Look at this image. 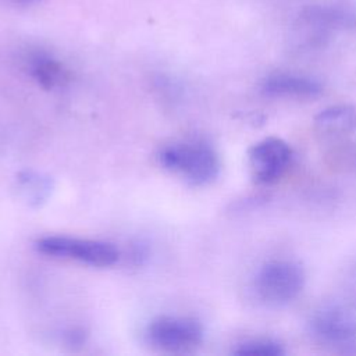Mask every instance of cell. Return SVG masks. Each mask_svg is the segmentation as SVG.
Listing matches in <instances>:
<instances>
[{
    "label": "cell",
    "instance_id": "obj_1",
    "mask_svg": "<svg viewBox=\"0 0 356 356\" xmlns=\"http://www.w3.org/2000/svg\"><path fill=\"white\" fill-rule=\"evenodd\" d=\"M157 159L163 168L196 186L214 182L221 170L214 147L200 139L171 142L159 150Z\"/></svg>",
    "mask_w": 356,
    "mask_h": 356
},
{
    "label": "cell",
    "instance_id": "obj_2",
    "mask_svg": "<svg viewBox=\"0 0 356 356\" xmlns=\"http://www.w3.org/2000/svg\"><path fill=\"white\" fill-rule=\"evenodd\" d=\"M356 29V1L331 0L300 10L295 21L296 38L307 46L321 44L341 31Z\"/></svg>",
    "mask_w": 356,
    "mask_h": 356
},
{
    "label": "cell",
    "instance_id": "obj_3",
    "mask_svg": "<svg viewBox=\"0 0 356 356\" xmlns=\"http://www.w3.org/2000/svg\"><path fill=\"white\" fill-rule=\"evenodd\" d=\"M305 281L306 275L299 263L285 259L270 260L257 270L253 291L261 303L280 307L299 296Z\"/></svg>",
    "mask_w": 356,
    "mask_h": 356
},
{
    "label": "cell",
    "instance_id": "obj_4",
    "mask_svg": "<svg viewBox=\"0 0 356 356\" xmlns=\"http://www.w3.org/2000/svg\"><path fill=\"white\" fill-rule=\"evenodd\" d=\"M35 246L46 256L74 260L92 267H110L120 259V250L104 241L50 235L38 239Z\"/></svg>",
    "mask_w": 356,
    "mask_h": 356
},
{
    "label": "cell",
    "instance_id": "obj_5",
    "mask_svg": "<svg viewBox=\"0 0 356 356\" xmlns=\"http://www.w3.org/2000/svg\"><path fill=\"white\" fill-rule=\"evenodd\" d=\"M152 346L167 353L192 352L203 342V325L193 317L159 316L146 330Z\"/></svg>",
    "mask_w": 356,
    "mask_h": 356
},
{
    "label": "cell",
    "instance_id": "obj_6",
    "mask_svg": "<svg viewBox=\"0 0 356 356\" xmlns=\"http://www.w3.org/2000/svg\"><path fill=\"white\" fill-rule=\"evenodd\" d=\"M292 157V147L278 136H268L256 142L248 150L252 179L266 186L278 182L288 171Z\"/></svg>",
    "mask_w": 356,
    "mask_h": 356
},
{
    "label": "cell",
    "instance_id": "obj_7",
    "mask_svg": "<svg viewBox=\"0 0 356 356\" xmlns=\"http://www.w3.org/2000/svg\"><path fill=\"white\" fill-rule=\"evenodd\" d=\"M310 334L321 343L346 349L356 345V314L341 305H327L309 320Z\"/></svg>",
    "mask_w": 356,
    "mask_h": 356
},
{
    "label": "cell",
    "instance_id": "obj_8",
    "mask_svg": "<svg viewBox=\"0 0 356 356\" xmlns=\"http://www.w3.org/2000/svg\"><path fill=\"white\" fill-rule=\"evenodd\" d=\"M261 92L268 97L313 99L321 95L323 86L310 76L292 72H275L263 79Z\"/></svg>",
    "mask_w": 356,
    "mask_h": 356
},
{
    "label": "cell",
    "instance_id": "obj_9",
    "mask_svg": "<svg viewBox=\"0 0 356 356\" xmlns=\"http://www.w3.org/2000/svg\"><path fill=\"white\" fill-rule=\"evenodd\" d=\"M26 67L32 79L46 90L61 89L71 79L68 67L54 56L42 50L29 53Z\"/></svg>",
    "mask_w": 356,
    "mask_h": 356
},
{
    "label": "cell",
    "instance_id": "obj_10",
    "mask_svg": "<svg viewBox=\"0 0 356 356\" xmlns=\"http://www.w3.org/2000/svg\"><path fill=\"white\" fill-rule=\"evenodd\" d=\"M316 128L324 135H343L356 128V107L349 104L331 106L314 118Z\"/></svg>",
    "mask_w": 356,
    "mask_h": 356
},
{
    "label": "cell",
    "instance_id": "obj_11",
    "mask_svg": "<svg viewBox=\"0 0 356 356\" xmlns=\"http://www.w3.org/2000/svg\"><path fill=\"white\" fill-rule=\"evenodd\" d=\"M17 185L21 196L32 206H39L49 197L53 184L47 175L33 170L21 171L17 177Z\"/></svg>",
    "mask_w": 356,
    "mask_h": 356
},
{
    "label": "cell",
    "instance_id": "obj_12",
    "mask_svg": "<svg viewBox=\"0 0 356 356\" xmlns=\"http://www.w3.org/2000/svg\"><path fill=\"white\" fill-rule=\"evenodd\" d=\"M235 355L245 356H282L285 355L284 346L270 338H256L248 339L236 345L232 350Z\"/></svg>",
    "mask_w": 356,
    "mask_h": 356
},
{
    "label": "cell",
    "instance_id": "obj_13",
    "mask_svg": "<svg viewBox=\"0 0 356 356\" xmlns=\"http://www.w3.org/2000/svg\"><path fill=\"white\" fill-rule=\"evenodd\" d=\"M65 339L68 345H82L85 339V332L81 328H72L65 332Z\"/></svg>",
    "mask_w": 356,
    "mask_h": 356
},
{
    "label": "cell",
    "instance_id": "obj_14",
    "mask_svg": "<svg viewBox=\"0 0 356 356\" xmlns=\"http://www.w3.org/2000/svg\"><path fill=\"white\" fill-rule=\"evenodd\" d=\"M0 1L10 4V6H15V7H31L35 4H40L44 0H0Z\"/></svg>",
    "mask_w": 356,
    "mask_h": 356
}]
</instances>
